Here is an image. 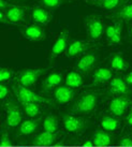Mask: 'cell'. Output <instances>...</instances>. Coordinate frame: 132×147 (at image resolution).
Listing matches in <instances>:
<instances>
[{"mask_svg": "<svg viewBox=\"0 0 132 147\" xmlns=\"http://www.w3.org/2000/svg\"><path fill=\"white\" fill-rule=\"evenodd\" d=\"M13 91L21 104H25V103H37V104H47V105L55 104L54 100L43 97L41 94H38L37 92L30 90L29 88L22 86L20 83L13 84Z\"/></svg>", "mask_w": 132, "mask_h": 147, "instance_id": "cell-1", "label": "cell"}, {"mask_svg": "<svg viewBox=\"0 0 132 147\" xmlns=\"http://www.w3.org/2000/svg\"><path fill=\"white\" fill-rule=\"evenodd\" d=\"M43 129L44 131L48 132H54L56 133L58 130V118L54 115H48L46 116L43 120Z\"/></svg>", "mask_w": 132, "mask_h": 147, "instance_id": "cell-27", "label": "cell"}, {"mask_svg": "<svg viewBox=\"0 0 132 147\" xmlns=\"http://www.w3.org/2000/svg\"><path fill=\"white\" fill-rule=\"evenodd\" d=\"M125 81H126V83H127L129 86H132V71L129 72V73L125 76Z\"/></svg>", "mask_w": 132, "mask_h": 147, "instance_id": "cell-37", "label": "cell"}, {"mask_svg": "<svg viewBox=\"0 0 132 147\" xmlns=\"http://www.w3.org/2000/svg\"><path fill=\"white\" fill-rule=\"evenodd\" d=\"M41 118H31L27 119L20 125L18 134L20 135H30L37 131L38 127L40 125Z\"/></svg>", "mask_w": 132, "mask_h": 147, "instance_id": "cell-24", "label": "cell"}, {"mask_svg": "<svg viewBox=\"0 0 132 147\" xmlns=\"http://www.w3.org/2000/svg\"><path fill=\"white\" fill-rule=\"evenodd\" d=\"M91 47L90 43L82 40H74L69 44L68 49L66 51V56L68 58H74L77 57L82 54L86 53Z\"/></svg>", "mask_w": 132, "mask_h": 147, "instance_id": "cell-14", "label": "cell"}, {"mask_svg": "<svg viewBox=\"0 0 132 147\" xmlns=\"http://www.w3.org/2000/svg\"><path fill=\"white\" fill-rule=\"evenodd\" d=\"M12 4L7 0H0V11H7Z\"/></svg>", "mask_w": 132, "mask_h": 147, "instance_id": "cell-34", "label": "cell"}, {"mask_svg": "<svg viewBox=\"0 0 132 147\" xmlns=\"http://www.w3.org/2000/svg\"><path fill=\"white\" fill-rule=\"evenodd\" d=\"M84 26L86 29L88 39L91 41H97L103 36L105 27L102 18L98 15L91 14L84 17Z\"/></svg>", "mask_w": 132, "mask_h": 147, "instance_id": "cell-3", "label": "cell"}, {"mask_svg": "<svg viewBox=\"0 0 132 147\" xmlns=\"http://www.w3.org/2000/svg\"><path fill=\"white\" fill-rule=\"evenodd\" d=\"M129 33H130V37H132V24L130 26V29H129Z\"/></svg>", "mask_w": 132, "mask_h": 147, "instance_id": "cell-39", "label": "cell"}, {"mask_svg": "<svg viewBox=\"0 0 132 147\" xmlns=\"http://www.w3.org/2000/svg\"><path fill=\"white\" fill-rule=\"evenodd\" d=\"M47 68H27L18 73V83L26 88L32 87L41 75L47 72Z\"/></svg>", "mask_w": 132, "mask_h": 147, "instance_id": "cell-4", "label": "cell"}, {"mask_svg": "<svg viewBox=\"0 0 132 147\" xmlns=\"http://www.w3.org/2000/svg\"><path fill=\"white\" fill-rule=\"evenodd\" d=\"M98 54L95 52H89L83 55L79 59V61L75 65V69L77 72L82 74H88L91 70L94 69L98 62Z\"/></svg>", "mask_w": 132, "mask_h": 147, "instance_id": "cell-10", "label": "cell"}, {"mask_svg": "<svg viewBox=\"0 0 132 147\" xmlns=\"http://www.w3.org/2000/svg\"><path fill=\"white\" fill-rule=\"evenodd\" d=\"M69 38H70V31L68 29H63V30H61V32L58 34V37L56 38V40H55L53 46L51 49L50 54H48V60L51 62L67 51L68 46H69V44H68Z\"/></svg>", "mask_w": 132, "mask_h": 147, "instance_id": "cell-6", "label": "cell"}, {"mask_svg": "<svg viewBox=\"0 0 132 147\" xmlns=\"http://www.w3.org/2000/svg\"><path fill=\"white\" fill-rule=\"evenodd\" d=\"M125 121H126V123H127L128 126H132V109L130 110V112L128 113V115L126 116Z\"/></svg>", "mask_w": 132, "mask_h": 147, "instance_id": "cell-36", "label": "cell"}, {"mask_svg": "<svg viewBox=\"0 0 132 147\" xmlns=\"http://www.w3.org/2000/svg\"><path fill=\"white\" fill-rule=\"evenodd\" d=\"M13 76V70L10 68H1L0 69V82L4 83L10 81Z\"/></svg>", "mask_w": 132, "mask_h": 147, "instance_id": "cell-30", "label": "cell"}, {"mask_svg": "<svg viewBox=\"0 0 132 147\" xmlns=\"http://www.w3.org/2000/svg\"><path fill=\"white\" fill-rule=\"evenodd\" d=\"M108 92L112 94H116V96H127L130 92V89L125 78L120 76H115L110 81Z\"/></svg>", "mask_w": 132, "mask_h": 147, "instance_id": "cell-15", "label": "cell"}, {"mask_svg": "<svg viewBox=\"0 0 132 147\" xmlns=\"http://www.w3.org/2000/svg\"><path fill=\"white\" fill-rule=\"evenodd\" d=\"M83 145L85 147H91V146H94V142H92V141H85Z\"/></svg>", "mask_w": 132, "mask_h": 147, "instance_id": "cell-38", "label": "cell"}, {"mask_svg": "<svg viewBox=\"0 0 132 147\" xmlns=\"http://www.w3.org/2000/svg\"><path fill=\"white\" fill-rule=\"evenodd\" d=\"M31 18L37 24L46 26L53 20V12L43 7H33L31 8Z\"/></svg>", "mask_w": 132, "mask_h": 147, "instance_id": "cell-13", "label": "cell"}, {"mask_svg": "<svg viewBox=\"0 0 132 147\" xmlns=\"http://www.w3.org/2000/svg\"><path fill=\"white\" fill-rule=\"evenodd\" d=\"M113 78V73L110 69L107 68H98L95 70L92 74V84L95 85H100V84H105L110 82Z\"/></svg>", "mask_w": 132, "mask_h": 147, "instance_id": "cell-22", "label": "cell"}, {"mask_svg": "<svg viewBox=\"0 0 132 147\" xmlns=\"http://www.w3.org/2000/svg\"><path fill=\"white\" fill-rule=\"evenodd\" d=\"M130 104L131 100L128 96H116L108 102V111L115 117H120L126 113Z\"/></svg>", "mask_w": 132, "mask_h": 147, "instance_id": "cell-9", "label": "cell"}, {"mask_svg": "<svg viewBox=\"0 0 132 147\" xmlns=\"http://www.w3.org/2000/svg\"><path fill=\"white\" fill-rule=\"evenodd\" d=\"M26 10L27 8L20 4H12L10 8L4 11L11 25L20 24L26 21Z\"/></svg>", "mask_w": 132, "mask_h": 147, "instance_id": "cell-12", "label": "cell"}, {"mask_svg": "<svg viewBox=\"0 0 132 147\" xmlns=\"http://www.w3.org/2000/svg\"><path fill=\"white\" fill-rule=\"evenodd\" d=\"M88 5L103 9L106 11H116L123 5L121 0H85Z\"/></svg>", "mask_w": 132, "mask_h": 147, "instance_id": "cell-18", "label": "cell"}, {"mask_svg": "<svg viewBox=\"0 0 132 147\" xmlns=\"http://www.w3.org/2000/svg\"><path fill=\"white\" fill-rule=\"evenodd\" d=\"M5 111V125L9 128H15L23 121V112L22 109L14 101H9L3 104Z\"/></svg>", "mask_w": 132, "mask_h": 147, "instance_id": "cell-5", "label": "cell"}, {"mask_svg": "<svg viewBox=\"0 0 132 147\" xmlns=\"http://www.w3.org/2000/svg\"><path fill=\"white\" fill-rule=\"evenodd\" d=\"M22 105H23L24 113L30 118H34L41 113L40 105L37 103H25V104H22Z\"/></svg>", "mask_w": 132, "mask_h": 147, "instance_id": "cell-28", "label": "cell"}, {"mask_svg": "<svg viewBox=\"0 0 132 147\" xmlns=\"http://www.w3.org/2000/svg\"><path fill=\"white\" fill-rule=\"evenodd\" d=\"M40 2L43 5V8L47 10H55L63 3V0H40Z\"/></svg>", "mask_w": 132, "mask_h": 147, "instance_id": "cell-29", "label": "cell"}, {"mask_svg": "<svg viewBox=\"0 0 132 147\" xmlns=\"http://www.w3.org/2000/svg\"><path fill=\"white\" fill-rule=\"evenodd\" d=\"M0 22L3 25H11L8 20V17H7V15H5V12H4V11H0Z\"/></svg>", "mask_w": 132, "mask_h": 147, "instance_id": "cell-35", "label": "cell"}, {"mask_svg": "<svg viewBox=\"0 0 132 147\" xmlns=\"http://www.w3.org/2000/svg\"><path fill=\"white\" fill-rule=\"evenodd\" d=\"M58 139L57 133L48 132V131H43L32 140V145L36 146H48L54 144Z\"/></svg>", "mask_w": 132, "mask_h": 147, "instance_id": "cell-20", "label": "cell"}, {"mask_svg": "<svg viewBox=\"0 0 132 147\" xmlns=\"http://www.w3.org/2000/svg\"><path fill=\"white\" fill-rule=\"evenodd\" d=\"M0 144H1V146L2 147H7V146H10V145H11L10 135H9V133H7L5 131H3L2 134H1V141H0Z\"/></svg>", "mask_w": 132, "mask_h": 147, "instance_id": "cell-31", "label": "cell"}, {"mask_svg": "<svg viewBox=\"0 0 132 147\" xmlns=\"http://www.w3.org/2000/svg\"><path fill=\"white\" fill-rule=\"evenodd\" d=\"M62 81V74L60 72H52L48 75H46L43 80L41 85L42 92H50L52 90H55L58 86H60Z\"/></svg>", "mask_w": 132, "mask_h": 147, "instance_id": "cell-17", "label": "cell"}, {"mask_svg": "<svg viewBox=\"0 0 132 147\" xmlns=\"http://www.w3.org/2000/svg\"><path fill=\"white\" fill-rule=\"evenodd\" d=\"M118 143H119V145H121V146H125V147L132 146L131 136H124V138H121V139L118 141Z\"/></svg>", "mask_w": 132, "mask_h": 147, "instance_id": "cell-33", "label": "cell"}, {"mask_svg": "<svg viewBox=\"0 0 132 147\" xmlns=\"http://www.w3.org/2000/svg\"><path fill=\"white\" fill-rule=\"evenodd\" d=\"M9 94H10L9 88L4 85V83H1V84H0V100L3 101L4 99L9 96Z\"/></svg>", "mask_w": 132, "mask_h": 147, "instance_id": "cell-32", "label": "cell"}, {"mask_svg": "<svg viewBox=\"0 0 132 147\" xmlns=\"http://www.w3.org/2000/svg\"><path fill=\"white\" fill-rule=\"evenodd\" d=\"M131 139H132V131H131Z\"/></svg>", "mask_w": 132, "mask_h": 147, "instance_id": "cell-42", "label": "cell"}, {"mask_svg": "<svg viewBox=\"0 0 132 147\" xmlns=\"http://www.w3.org/2000/svg\"><path fill=\"white\" fill-rule=\"evenodd\" d=\"M98 99L99 94L96 91H87L85 94H82L74 104L71 106L70 111L72 113L79 115L90 114L91 112L97 109L98 105Z\"/></svg>", "mask_w": 132, "mask_h": 147, "instance_id": "cell-2", "label": "cell"}, {"mask_svg": "<svg viewBox=\"0 0 132 147\" xmlns=\"http://www.w3.org/2000/svg\"><path fill=\"white\" fill-rule=\"evenodd\" d=\"M66 85L68 87H71V88H79L83 85L84 83V80H83V76L81 75L79 72L77 71H71L69 73L67 74L66 76Z\"/></svg>", "mask_w": 132, "mask_h": 147, "instance_id": "cell-26", "label": "cell"}, {"mask_svg": "<svg viewBox=\"0 0 132 147\" xmlns=\"http://www.w3.org/2000/svg\"><path fill=\"white\" fill-rule=\"evenodd\" d=\"M62 123L65 129L71 133H81L86 128V121L74 115H65L62 118Z\"/></svg>", "mask_w": 132, "mask_h": 147, "instance_id": "cell-11", "label": "cell"}, {"mask_svg": "<svg viewBox=\"0 0 132 147\" xmlns=\"http://www.w3.org/2000/svg\"><path fill=\"white\" fill-rule=\"evenodd\" d=\"M130 0H121V3L123 4H125V3H128Z\"/></svg>", "mask_w": 132, "mask_h": 147, "instance_id": "cell-40", "label": "cell"}, {"mask_svg": "<svg viewBox=\"0 0 132 147\" xmlns=\"http://www.w3.org/2000/svg\"><path fill=\"white\" fill-rule=\"evenodd\" d=\"M100 126L104 131L114 132L117 131L120 127V120L114 116H103L100 119Z\"/></svg>", "mask_w": 132, "mask_h": 147, "instance_id": "cell-25", "label": "cell"}, {"mask_svg": "<svg viewBox=\"0 0 132 147\" xmlns=\"http://www.w3.org/2000/svg\"><path fill=\"white\" fill-rule=\"evenodd\" d=\"M75 96V91L73 88L65 86H58L56 89L54 90V98L60 104H67L70 103Z\"/></svg>", "mask_w": 132, "mask_h": 147, "instance_id": "cell-16", "label": "cell"}, {"mask_svg": "<svg viewBox=\"0 0 132 147\" xmlns=\"http://www.w3.org/2000/svg\"><path fill=\"white\" fill-rule=\"evenodd\" d=\"M20 32L22 33V36L25 39L33 42L41 41V40H44L46 38L45 29L43 28L42 25L39 24H32L21 27L20 28Z\"/></svg>", "mask_w": 132, "mask_h": 147, "instance_id": "cell-8", "label": "cell"}, {"mask_svg": "<svg viewBox=\"0 0 132 147\" xmlns=\"http://www.w3.org/2000/svg\"><path fill=\"white\" fill-rule=\"evenodd\" d=\"M107 45H118L123 41V22L114 20L113 24L107 25L104 30Z\"/></svg>", "mask_w": 132, "mask_h": 147, "instance_id": "cell-7", "label": "cell"}, {"mask_svg": "<svg viewBox=\"0 0 132 147\" xmlns=\"http://www.w3.org/2000/svg\"><path fill=\"white\" fill-rule=\"evenodd\" d=\"M110 65H111L112 69L116 70V71H126L129 69V62L127 61V59L124 57V55L120 53H115L113 54L110 58Z\"/></svg>", "mask_w": 132, "mask_h": 147, "instance_id": "cell-23", "label": "cell"}, {"mask_svg": "<svg viewBox=\"0 0 132 147\" xmlns=\"http://www.w3.org/2000/svg\"><path fill=\"white\" fill-rule=\"evenodd\" d=\"M92 142L96 146H110L114 142V136L107 131H96L92 135Z\"/></svg>", "mask_w": 132, "mask_h": 147, "instance_id": "cell-21", "label": "cell"}, {"mask_svg": "<svg viewBox=\"0 0 132 147\" xmlns=\"http://www.w3.org/2000/svg\"><path fill=\"white\" fill-rule=\"evenodd\" d=\"M13 2H22V0H11Z\"/></svg>", "mask_w": 132, "mask_h": 147, "instance_id": "cell-41", "label": "cell"}, {"mask_svg": "<svg viewBox=\"0 0 132 147\" xmlns=\"http://www.w3.org/2000/svg\"><path fill=\"white\" fill-rule=\"evenodd\" d=\"M114 20L120 22H132V2H128V3H125L120 7L118 10H116L112 13L111 15Z\"/></svg>", "mask_w": 132, "mask_h": 147, "instance_id": "cell-19", "label": "cell"}]
</instances>
